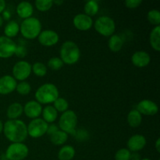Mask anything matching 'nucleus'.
<instances>
[{"instance_id": "nucleus-5", "label": "nucleus", "mask_w": 160, "mask_h": 160, "mask_svg": "<svg viewBox=\"0 0 160 160\" xmlns=\"http://www.w3.org/2000/svg\"><path fill=\"white\" fill-rule=\"evenodd\" d=\"M78 116L73 110H67L62 112L59 120V128L67 134H73L76 132V127L78 125Z\"/></svg>"}, {"instance_id": "nucleus-3", "label": "nucleus", "mask_w": 160, "mask_h": 160, "mask_svg": "<svg viewBox=\"0 0 160 160\" xmlns=\"http://www.w3.org/2000/svg\"><path fill=\"white\" fill-rule=\"evenodd\" d=\"M35 99L41 105H49L59 98L58 88L52 83H46L41 85L35 92Z\"/></svg>"}, {"instance_id": "nucleus-1", "label": "nucleus", "mask_w": 160, "mask_h": 160, "mask_svg": "<svg viewBox=\"0 0 160 160\" xmlns=\"http://www.w3.org/2000/svg\"><path fill=\"white\" fill-rule=\"evenodd\" d=\"M5 137L12 143L23 142L28 137V127L23 121L17 120H9L3 124Z\"/></svg>"}, {"instance_id": "nucleus-19", "label": "nucleus", "mask_w": 160, "mask_h": 160, "mask_svg": "<svg viewBox=\"0 0 160 160\" xmlns=\"http://www.w3.org/2000/svg\"><path fill=\"white\" fill-rule=\"evenodd\" d=\"M42 120H45L47 123H52L56 120L58 117V112L52 105H47L42 109Z\"/></svg>"}, {"instance_id": "nucleus-36", "label": "nucleus", "mask_w": 160, "mask_h": 160, "mask_svg": "<svg viewBox=\"0 0 160 160\" xmlns=\"http://www.w3.org/2000/svg\"><path fill=\"white\" fill-rule=\"evenodd\" d=\"M27 53H28V51H27L26 47L23 46V45H17V50H16L15 55L17 56L20 58H23L26 56Z\"/></svg>"}, {"instance_id": "nucleus-6", "label": "nucleus", "mask_w": 160, "mask_h": 160, "mask_svg": "<svg viewBox=\"0 0 160 160\" xmlns=\"http://www.w3.org/2000/svg\"><path fill=\"white\" fill-rule=\"evenodd\" d=\"M95 31L105 37H110L114 34L116 30V23L113 19L108 16H101L96 19L94 23Z\"/></svg>"}, {"instance_id": "nucleus-14", "label": "nucleus", "mask_w": 160, "mask_h": 160, "mask_svg": "<svg viewBox=\"0 0 160 160\" xmlns=\"http://www.w3.org/2000/svg\"><path fill=\"white\" fill-rule=\"evenodd\" d=\"M17 82L10 75H4L0 78V95H9L16 90Z\"/></svg>"}, {"instance_id": "nucleus-20", "label": "nucleus", "mask_w": 160, "mask_h": 160, "mask_svg": "<svg viewBox=\"0 0 160 160\" xmlns=\"http://www.w3.org/2000/svg\"><path fill=\"white\" fill-rule=\"evenodd\" d=\"M23 112V106L19 102H13L9 105L6 110V116L9 120H17Z\"/></svg>"}, {"instance_id": "nucleus-41", "label": "nucleus", "mask_w": 160, "mask_h": 160, "mask_svg": "<svg viewBox=\"0 0 160 160\" xmlns=\"http://www.w3.org/2000/svg\"><path fill=\"white\" fill-rule=\"evenodd\" d=\"M6 3L5 0H0V13H2L3 11L6 9Z\"/></svg>"}, {"instance_id": "nucleus-45", "label": "nucleus", "mask_w": 160, "mask_h": 160, "mask_svg": "<svg viewBox=\"0 0 160 160\" xmlns=\"http://www.w3.org/2000/svg\"><path fill=\"white\" fill-rule=\"evenodd\" d=\"M3 20H3V18L1 17V16H0V27H1L2 25Z\"/></svg>"}, {"instance_id": "nucleus-21", "label": "nucleus", "mask_w": 160, "mask_h": 160, "mask_svg": "<svg viewBox=\"0 0 160 160\" xmlns=\"http://www.w3.org/2000/svg\"><path fill=\"white\" fill-rule=\"evenodd\" d=\"M123 45V41L119 34H112L108 41V47L113 52H118L121 50Z\"/></svg>"}, {"instance_id": "nucleus-11", "label": "nucleus", "mask_w": 160, "mask_h": 160, "mask_svg": "<svg viewBox=\"0 0 160 160\" xmlns=\"http://www.w3.org/2000/svg\"><path fill=\"white\" fill-rule=\"evenodd\" d=\"M59 34L53 30H44L41 31L39 35L38 36V42L43 46L51 47L56 45L59 42Z\"/></svg>"}, {"instance_id": "nucleus-34", "label": "nucleus", "mask_w": 160, "mask_h": 160, "mask_svg": "<svg viewBox=\"0 0 160 160\" xmlns=\"http://www.w3.org/2000/svg\"><path fill=\"white\" fill-rule=\"evenodd\" d=\"M131 152L128 148H120L116 152L114 159L115 160H130Z\"/></svg>"}, {"instance_id": "nucleus-22", "label": "nucleus", "mask_w": 160, "mask_h": 160, "mask_svg": "<svg viewBox=\"0 0 160 160\" xmlns=\"http://www.w3.org/2000/svg\"><path fill=\"white\" fill-rule=\"evenodd\" d=\"M149 42L152 48L156 52L160 51V26H156L150 33Z\"/></svg>"}, {"instance_id": "nucleus-13", "label": "nucleus", "mask_w": 160, "mask_h": 160, "mask_svg": "<svg viewBox=\"0 0 160 160\" xmlns=\"http://www.w3.org/2000/svg\"><path fill=\"white\" fill-rule=\"evenodd\" d=\"M147 140L145 136L142 134H134L128 141V149L132 152H138L143 149L146 145Z\"/></svg>"}, {"instance_id": "nucleus-38", "label": "nucleus", "mask_w": 160, "mask_h": 160, "mask_svg": "<svg viewBox=\"0 0 160 160\" xmlns=\"http://www.w3.org/2000/svg\"><path fill=\"white\" fill-rule=\"evenodd\" d=\"M59 130V127L57 126L55 123H51V124H48V129H47V132L46 134H48V135H52V134L56 133V131H58Z\"/></svg>"}, {"instance_id": "nucleus-39", "label": "nucleus", "mask_w": 160, "mask_h": 160, "mask_svg": "<svg viewBox=\"0 0 160 160\" xmlns=\"http://www.w3.org/2000/svg\"><path fill=\"white\" fill-rule=\"evenodd\" d=\"M141 156L138 152H133L131 155V159L130 160H141Z\"/></svg>"}, {"instance_id": "nucleus-44", "label": "nucleus", "mask_w": 160, "mask_h": 160, "mask_svg": "<svg viewBox=\"0 0 160 160\" xmlns=\"http://www.w3.org/2000/svg\"><path fill=\"white\" fill-rule=\"evenodd\" d=\"M2 131H3V123L2 122V120H0V134L2 132Z\"/></svg>"}, {"instance_id": "nucleus-16", "label": "nucleus", "mask_w": 160, "mask_h": 160, "mask_svg": "<svg viewBox=\"0 0 160 160\" xmlns=\"http://www.w3.org/2000/svg\"><path fill=\"white\" fill-rule=\"evenodd\" d=\"M73 23L79 31H88L93 26V20L85 13H79L73 17Z\"/></svg>"}, {"instance_id": "nucleus-33", "label": "nucleus", "mask_w": 160, "mask_h": 160, "mask_svg": "<svg viewBox=\"0 0 160 160\" xmlns=\"http://www.w3.org/2000/svg\"><path fill=\"white\" fill-rule=\"evenodd\" d=\"M64 63L59 57H52L48 62V68L52 70H59L63 67Z\"/></svg>"}, {"instance_id": "nucleus-2", "label": "nucleus", "mask_w": 160, "mask_h": 160, "mask_svg": "<svg viewBox=\"0 0 160 160\" xmlns=\"http://www.w3.org/2000/svg\"><path fill=\"white\" fill-rule=\"evenodd\" d=\"M60 59L63 63L73 65L79 61L81 57V50L73 41H66L62 44L59 50Z\"/></svg>"}, {"instance_id": "nucleus-7", "label": "nucleus", "mask_w": 160, "mask_h": 160, "mask_svg": "<svg viewBox=\"0 0 160 160\" xmlns=\"http://www.w3.org/2000/svg\"><path fill=\"white\" fill-rule=\"evenodd\" d=\"M29 154V148L23 142L12 143L6 148L5 156L8 160H23Z\"/></svg>"}, {"instance_id": "nucleus-35", "label": "nucleus", "mask_w": 160, "mask_h": 160, "mask_svg": "<svg viewBox=\"0 0 160 160\" xmlns=\"http://www.w3.org/2000/svg\"><path fill=\"white\" fill-rule=\"evenodd\" d=\"M142 0H126L125 5L129 9H135L142 4Z\"/></svg>"}, {"instance_id": "nucleus-24", "label": "nucleus", "mask_w": 160, "mask_h": 160, "mask_svg": "<svg viewBox=\"0 0 160 160\" xmlns=\"http://www.w3.org/2000/svg\"><path fill=\"white\" fill-rule=\"evenodd\" d=\"M142 122V115L136 109H132L128 115V123L131 128H138Z\"/></svg>"}, {"instance_id": "nucleus-37", "label": "nucleus", "mask_w": 160, "mask_h": 160, "mask_svg": "<svg viewBox=\"0 0 160 160\" xmlns=\"http://www.w3.org/2000/svg\"><path fill=\"white\" fill-rule=\"evenodd\" d=\"M75 137L78 138V140L80 141H84L85 138H88V134L87 131L84 130H78V131L75 132Z\"/></svg>"}, {"instance_id": "nucleus-12", "label": "nucleus", "mask_w": 160, "mask_h": 160, "mask_svg": "<svg viewBox=\"0 0 160 160\" xmlns=\"http://www.w3.org/2000/svg\"><path fill=\"white\" fill-rule=\"evenodd\" d=\"M136 110L138 111L142 115L154 116L159 112V106L150 99H143L138 103Z\"/></svg>"}, {"instance_id": "nucleus-29", "label": "nucleus", "mask_w": 160, "mask_h": 160, "mask_svg": "<svg viewBox=\"0 0 160 160\" xmlns=\"http://www.w3.org/2000/svg\"><path fill=\"white\" fill-rule=\"evenodd\" d=\"M53 107L56 109L58 112H64L68 110L69 103L66 98L62 97H59L56 101L53 102Z\"/></svg>"}, {"instance_id": "nucleus-10", "label": "nucleus", "mask_w": 160, "mask_h": 160, "mask_svg": "<svg viewBox=\"0 0 160 160\" xmlns=\"http://www.w3.org/2000/svg\"><path fill=\"white\" fill-rule=\"evenodd\" d=\"M17 45L12 38L0 36V58L8 59L15 55Z\"/></svg>"}, {"instance_id": "nucleus-15", "label": "nucleus", "mask_w": 160, "mask_h": 160, "mask_svg": "<svg viewBox=\"0 0 160 160\" xmlns=\"http://www.w3.org/2000/svg\"><path fill=\"white\" fill-rule=\"evenodd\" d=\"M42 105L36 100H31L23 106V112L26 117L33 120L39 118V116L42 115Z\"/></svg>"}, {"instance_id": "nucleus-8", "label": "nucleus", "mask_w": 160, "mask_h": 160, "mask_svg": "<svg viewBox=\"0 0 160 160\" xmlns=\"http://www.w3.org/2000/svg\"><path fill=\"white\" fill-rule=\"evenodd\" d=\"M48 124L42 118L33 119L28 127V134L33 138H38L45 135L47 132Z\"/></svg>"}, {"instance_id": "nucleus-4", "label": "nucleus", "mask_w": 160, "mask_h": 160, "mask_svg": "<svg viewBox=\"0 0 160 160\" xmlns=\"http://www.w3.org/2000/svg\"><path fill=\"white\" fill-rule=\"evenodd\" d=\"M42 23L38 18L29 17L22 21L20 25V32L23 38L30 40L38 38L42 31Z\"/></svg>"}, {"instance_id": "nucleus-25", "label": "nucleus", "mask_w": 160, "mask_h": 160, "mask_svg": "<svg viewBox=\"0 0 160 160\" xmlns=\"http://www.w3.org/2000/svg\"><path fill=\"white\" fill-rule=\"evenodd\" d=\"M75 156V149L71 145H64L58 152L59 160H72Z\"/></svg>"}, {"instance_id": "nucleus-30", "label": "nucleus", "mask_w": 160, "mask_h": 160, "mask_svg": "<svg viewBox=\"0 0 160 160\" xmlns=\"http://www.w3.org/2000/svg\"><path fill=\"white\" fill-rule=\"evenodd\" d=\"M34 5L38 10L45 12L52 7L53 2L52 0H36L34 2Z\"/></svg>"}, {"instance_id": "nucleus-23", "label": "nucleus", "mask_w": 160, "mask_h": 160, "mask_svg": "<svg viewBox=\"0 0 160 160\" xmlns=\"http://www.w3.org/2000/svg\"><path fill=\"white\" fill-rule=\"evenodd\" d=\"M19 32H20V25L15 20L9 21L4 28V36L9 38L16 37Z\"/></svg>"}, {"instance_id": "nucleus-42", "label": "nucleus", "mask_w": 160, "mask_h": 160, "mask_svg": "<svg viewBox=\"0 0 160 160\" xmlns=\"http://www.w3.org/2000/svg\"><path fill=\"white\" fill-rule=\"evenodd\" d=\"M155 148H156L157 152H160V138H158L156 142V145H155Z\"/></svg>"}, {"instance_id": "nucleus-9", "label": "nucleus", "mask_w": 160, "mask_h": 160, "mask_svg": "<svg viewBox=\"0 0 160 160\" xmlns=\"http://www.w3.org/2000/svg\"><path fill=\"white\" fill-rule=\"evenodd\" d=\"M31 73V65L29 62L20 60L16 62L12 67V75L16 81H23L28 79Z\"/></svg>"}, {"instance_id": "nucleus-46", "label": "nucleus", "mask_w": 160, "mask_h": 160, "mask_svg": "<svg viewBox=\"0 0 160 160\" xmlns=\"http://www.w3.org/2000/svg\"><path fill=\"white\" fill-rule=\"evenodd\" d=\"M141 160H152V159H148V158H145V159H142Z\"/></svg>"}, {"instance_id": "nucleus-26", "label": "nucleus", "mask_w": 160, "mask_h": 160, "mask_svg": "<svg viewBox=\"0 0 160 160\" xmlns=\"http://www.w3.org/2000/svg\"><path fill=\"white\" fill-rule=\"evenodd\" d=\"M68 140V134L64 131L59 130L50 135V142L55 145H62Z\"/></svg>"}, {"instance_id": "nucleus-31", "label": "nucleus", "mask_w": 160, "mask_h": 160, "mask_svg": "<svg viewBox=\"0 0 160 160\" xmlns=\"http://www.w3.org/2000/svg\"><path fill=\"white\" fill-rule=\"evenodd\" d=\"M147 19L153 25L159 26L160 23V12L158 9H152L147 14Z\"/></svg>"}, {"instance_id": "nucleus-27", "label": "nucleus", "mask_w": 160, "mask_h": 160, "mask_svg": "<svg viewBox=\"0 0 160 160\" xmlns=\"http://www.w3.org/2000/svg\"><path fill=\"white\" fill-rule=\"evenodd\" d=\"M98 9H99V6H98V2L95 0H90V1L86 2L84 6V13L91 17L96 15L98 12Z\"/></svg>"}, {"instance_id": "nucleus-32", "label": "nucleus", "mask_w": 160, "mask_h": 160, "mask_svg": "<svg viewBox=\"0 0 160 160\" xmlns=\"http://www.w3.org/2000/svg\"><path fill=\"white\" fill-rule=\"evenodd\" d=\"M16 90L18 92L20 95H27L31 92V86L27 81H20V83L17 84V88H16Z\"/></svg>"}, {"instance_id": "nucleus-40", "label": "nucleus", "mask_w": 160, "mask_h": 160, "mask_svg": "<svg viewBox=\"0 0 160 160\" xmlns=\"http://www.w3.org/2000/svg\"><path fill=\"white\" fill-rule=\"evenodd\" d=\"M3 18V20H9V19H10V17H11V14H10V12H9V11L8 10H6V9H5L4 11H3V12H2V17Z\"/></svg>"}, {"instance_id": "nucleus-17", "label": "nucleus", "mask_w": 160, "mask_h": 160, "mask_svg": "<svg viewBox=\"0 0 160 160\" xmlns=\"http://www.w3.org/2000/svg\"><path fill=\"white\" fill-rule=\"evenodd\" d=\"M150 55L145 51H137L131 56V62L133 65L137 67H147L150 63Z\"/></svg>"}, {"instance_id": "nucleus-43", "label": "nucleus", "mask_w": 160, "mask_h": 160, "mask_svg": "<svg viewBox=\"0 0 160 160\" xmlns=\"http://www.w3.org/2000/svg\"><path fill=\"white\" fill-rule=\"evenodd\" d=\"M53 4H56V5H62L63 3V1L62 0H54L52 1Z\"/></svg>"}, {"instance_id": "nucleus-28", "label": "nucleus", "mask_w": 160, "mask_h": 160, "mask_svg": "<svg viewBox=\"0 0 160 160\" xmlns=\"http://www.w3.org/2000/svg\"><path fill=\"white\" fill-rule=\"evenodd\" d=\"M31 72H33L36 76L42 78L46 75L48 68L43 62H36L33 65H31Z\"/></svg>"}, {"instance_id": "nucleus-18", "label": "nucleus", "mask_w": 160, "mask_h": 160, "mask_svg": "<svg viewBox=\"0 0 160 160\" xmlns=\"http://www.w3.org/2000/svg\"><path fill=\"white\" fill-rule=\"evenodd\" d=\"M34 12V6L28 1L20 2L17 6V13L20 18L25 19L31 17Z\"/></svg>"}]
</instances>
